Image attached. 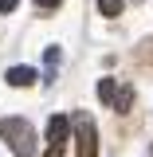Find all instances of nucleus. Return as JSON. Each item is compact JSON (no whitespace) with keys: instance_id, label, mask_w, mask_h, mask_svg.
I'll return each mask as SVG.
<instances>
[{"instance_id":"obj_1","label":"nucleus","mask_w":153,"mask_h":157,"mask_svg":"<svg viewBox=\"0 0 153 157\" xmlns=\"http://www.w3.org/2000/svg\"><path fill=\"white\" fill-rule=\"evenodd\" d=\"M0 137L12 145L16 157H36V130H32V122H24V118H4V122H0Z\"/></svg>"},{"instance_id":"obj_2","label":"nucleus","mask_w":153,"mask_h":157,"mask_svg":"<svg viewBox=\"0 0 153 157\" xmlns=\"http://www.w3.org/2000/svg\"><path fill=\"white\" fill-rule=\"evenodd\" d=\"M71 126H75V137H78V157H98V130L90 122V114H75Z\"/></svg>"},{"instance_id":"obj_3","label":"nucleus","mask_w":153,"mask_h":157,"mask_svg":"<svg viewBox=\"0 0 153 157\" xmlns=\"http://www.w3.org/2000/svg\"><path fill=\"white\" fill-rule=\"evenodd\" d=\"M67 134H71V118L67 114H55L47 122V145H67Z\"/></svg>"},{"instance_id":"obj_4","label":"nucleus","mask_w":153,"mask_h":157,"mask_svg":"<svg viewBox=\"0 0 153 157\" xmlns=\"http://www.w3.org/2000/svg\"><path fill=\"white\" fill-rule=\"evenodd\" d=\"M8 82H12V86H32V82H36V71H32V67H8Z\"/></svg>"},{"instance_id":"obj_5","label":"nucleus","mask_w":153,"mask_h":157,"mask_svg":"<svg viewBox=\"0 0 153 157\" xmlns=\"http://www.w3.org/2000/svg\"><path fill=\"white\" fill-rule=\"evenodd\" d=\"M130 102H134V90H130V86H122V90H114V102H110V106L126 114V110H130Z\"/></svg>"},{"instance_id":"obj_6","label":"nucleus","mask_w":153,"mask_h":157,"mask_svg":"<svg viewBox=\"0 0 153 157\" xmlns=\"http://www.w3.org/2000/svg\"><path fill=\"white\" fill-rule=\"evenodd\" d=\"M98 12L106 20H114V16H122V0H98Z\"/></svg>"},{"instance_id":"obj_7","label":"nucleus","mask_w":153,"mask_h":157,"mask_svg":"<svg viewBox=\"0 0 153 157\" xmlns=\"http://www.w3.org/2000/svg\"><path fill=\"white\" fill-rule=\"evenodd\" d=\"M114 78H102V82H98V98H102V102H114Z\"/></svg>"},{"instance_id":"obj_8","label":"nucleus","mask_w":153,"mask_h":157,"mask_svg":"<svg viewBox=\"0 0 153 157\" xmlns=\"http://www.w3.org/2000/svg\"><path fill=\"white\" fill-rule=\"evenodd\" d=\"M59 4H63V0H36L39 12H51V8H59Z\"/></svg>"},{"instance_id":"obj_9","label":"nucleus","mask_w":153,"mask_h":157,"mask_svg":"<svg viewBox=\"0 0 153 157\" xmlns=\"http://www.w3.org/2000/svg\"><path fill=\"white\" fill-rule=\"evenodd\" d=\"M16 4H20V0H0V12L8 16V12H16Z\"/></svg>"}]
</instances>
